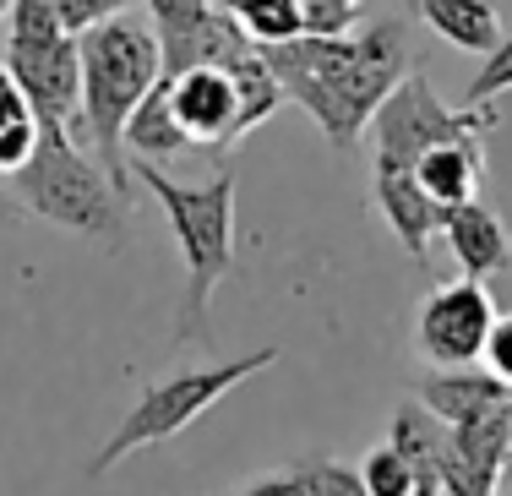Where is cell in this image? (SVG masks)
I'll return each mask as SVG.
<instances>
[{
  "label": "cell",
  "mask_w": 512,
  "mask_h": 496,
  "mask_svg": "<svg viewBox=\"0 0 512 496\" xmlns=\"http://www.w3.org/2000/svg\"><path fill=\"white\" fill-rule=\"evenodd\" d=\"M0 33V60L22 82L33 115L71 131L82 104V39L60 22L55 0H17Z\"/></svg>",
  "instance_id": "cell-6"
},
{
  "label": "cell",
  "mask_w": 512,
  "mask_h": 496,
  "mask_svg": "<svg viewBox=\"0 0 512 496\" xmlns=\"http://www.w3.org/2000/svg\"><path fill=\"white\" fill-rule=\"evenodd\" d=\"M22 213H28V208H22V202H17V191H11V180H6V175H0V224H11V219H22Z\"/></svg>",
  "instance_id": "cell-25"
},
{
  "label": "cell",
  "mask_w": 512,
  "mask_h": 496,
  "mask_svg": "<svg viewBox=\"0 0 512 496\" xmlns=\"http://www.w3.org/2000/svg\"><path fill=\"white\" fill-rule=\"evenodd\" d=\"M502 317L485 278H447L414 311V349L425 366H480L491 322Z\"/></svg>",
  "instance_id": "cell-8"
},
{
  "label": "cell",
  "mask_w": 512,
  "mask_h": 496,
  "mask_svg": "<svg viewBox=\"0 0 512 496\" xmlns=\"http://www.w3.org/2000/svg\"><path fill=\"white\" fill-rule=\"evenodd\" d=\"M453 442H458V458L469 469L474 491L480 496H496L502 486V464H507V442H512V398L491 415L469 420V426H453Z\"/></svg>",
  "instance_id": "cell-15"
},
{
  "label": "cell",
  "mask_w": 512,
  "mask_h": 496,
  "mask_svg": "<svg viewBox=\"0 0 512 496\" xmlns=\"http://www.w3.org/2000/svg\"><path fill=\"white\" fill-rule=\"evenodd\" d=\"M235 496H311V486H306V475H300V469L289 464V469H278V475L251 480V486H246V491H235Z\"/></svg>",
  "instance_id": "cell-23"
},
{
  "label": "cell",
  "mask_w": 512,
  "mask_h": 496,
  "mask_svg": "<svg viewBox=\"0 0 512 496\" xmlns=\"http://www.w3.org/2000/svg\"><path fill=\"white\" fill-rule=\"evenodd\" d=\"M414 175L420 186L431 191L436 208H458V202H474L485 186V148L480 137H453V142H436L414 159Z\"/></svg>",
  "instance_id": "cell-14"
},
{
  "label": "cell",
  "mask_w": 512,
  "mask_h": 496,
  "mask_svg": "<svg viewBox=\"0 0 512 496\" xmlns=\"http://www.w3.org/2000/svg\"><path fill=\"white\" fill-rule=\"evenodd\" d=\"M414 496H442V491H436V486H420V491H414Z\"/></svg>",
  "instance_id": "cell-28"
},
{
  "label": "cell",
  "mask_w": 512,
  "mask_h": 496,
  "mask_svg": "<svg viewBox=\"0 0 512 496\" xmlns=\"http://www.w3.org/2000/svg\"><path fill=\"white\" fill-rule=\"evenodd\" d=\"M371 197H376V213L387 219V229L398 235V246H404L414 262H425L431 235H442V208H436L431 191L420 186V175H414L409 164H376Z\"/></svg>",
  "instance_id": "cell-11"
},
{
  "label": "cell",
  "mask_w": 512,
  "mask_h": 496,
  "mask_svg": "<svg viewBox=\"0 0 512 496\" xmlns=\"http://www.w3.org/2000/svg\"><path fill=\"white\" fill-rule=\"evenodd\" d=\"M496 126L491 104H469V110H453L442 104V93L409 71L393 93L382 99V110L371 115V137H376V164H409L420 159L425 148L436 142H453V137H485Z\"/></svg>",
  "instance_id": "cell-7"
},
{
  "label": "cell",
  "mask_w": 512,
  "mask_h": 496,
  "mask_svg": "<svg viewBox=\"0 0 512 496\" xmlns=\"http://www.w3.org/2000/svg\"><path fill=\"white\" fill-rule=\"evenodd\" d=\"M502 486H512V442H507V464H502Z\"/></svg>",
  "instance_id": "cell-26"
},
{
  "label": "cell",
  "mask_w": 512,
  "mask_h": 496,
  "mask_svg": "<svg viewBox=\"0 0 512 496\" xmlns=\"http://www.w3.org/2000/svg\"><path fill=\"white\" fill-rule=\"evenodd\" d=\"M126 148L137 159H175V153H191L186 131H180L175 110H169V93H164V77L148 88V99L137 104V115L126 120Z\"/></svg>",
  "instance_id": "cell-17"
},
{
  "label": "cell",
  "mask_w": 512,
  "mask_h": 496,
  "mask_svg": "<svg viewBox=\"0 0 512 496\" xmlns=\"http://www.w3.org/2000/svg\"><path fill=\"white\" fill-rule=\"evenodd\" d=\"M414 398L447 426H469V420L502 409L512 387L502 377H491L485 366H431V377L414 382Z\"/></svg>",
  "instance_id": "cell-13"
},
{
  "label": "cell",
  "mask_w": 512,
  "mask_h": 496,
  "mask_svg": "<svg viewBox=\"0 0 512 496\" xmlns=\"http://www.w3.org/2000/svg\"><path fill=\"white\" fill-rule=\"evenodd\" d=\"M284 99L306 104L333 148H355L371 131L382 99L409 77L404 22H365L344 33H300L284 44H262Z\"/></svg>",
  "instance_id": "cell-1"
},
{
  "label": "cell",
  "mask_w": 512,
  "mask_h": 496,
  "mask_svg": "<svg viewBox=\"0 0 512 496\" xmlns=\"http://www.w3.org/2000/svg\"><path fill=\"white\" fill-rule=\"evenodd\" d=\"M22 110H33V104H28V93H22V82L11 77V66L0 60V120H11V115H22Z\"/></svg>",
  "instance_id": "cell-24"
},
{
  "label": "cell",
  "mask_w": 512,
  "mask_h": 496,
  "mask_svg": "<svg viewBox=\"0 0 512 496\" xmlns=\"http://www.w3.org/2000/svg\"><path fill=\"white\" fill-rule=\"evenodd\" d=\"M273 360H278V349L262 344V349H246V355H235V360H218V366H186V371H169V377L148 382L142 398L131 404V415L120 420V426L109 431V442L93 453L88 475H109L120 458H131V453H142V447H153V442H169V437H180V431H191L207 409L224 404L240 382L256 377V371H267Z\"/></svg>",
  "instance_id": "cell-5"
},
{
  "label": "cell",
  "mask_w": 512,
  "mask_h": 496,
  "mask_svg": "<svg viewBox=\"0 0 512 496\" xmlns=\"http://www.w3.org/2000/svg\"><path fill=\"white\" fill-rule=\"evenodd\" d=\"M164 93H169V110H175L180 131H186L191 153L197 148H235L246 131H240V93H235V77L229 66L207 60V66H186L175 77H164Z\"/></svg>",
  "instance_id": "cell-10"
},
{
  "label": "cell",
  "mask_w": 512,
  "mask_h": 496,
  "mask_svg": "<svg viewBox=\"0 0 512 496\" xmlns=\"http://www.w3.org/2000/svg\"><path fill=\"white\" fill-rule=\"evenodd\" d=\"M82 39V104L71 137L104 164V175L126 191L131 159H126V120L137 115V104L148 99V88L164 77V50L158 33L120 17H104L99 28L77 33Z\"/></svg>",
  "instance_id": "cell-2"
},
{
  "label": "cell",
  "mask_w": 512,
  "mask_h": 496,
  "mask_svg": "<svg viewBox=\"0 0 512 496\" xmlns=\"http://www.w3.org/2000/svg\"><path fill=\"white\" fill-rule=\"evenodd\" d=\"M502 93H512V28L485 50L480 71H474V82H469V104H496Z\"/></svg>",
  "instance_id": "cell-19"
},
{
  "label": "cell",
  "mask_w": 512,
  "mask_h": 496,
  "mask_svg": "<svg viewBox=\"0 0 512 496\" xmlns=\"http://www.w3.org/2000/svg\"><path fill=\"white\" fill-rule=\"evenodd\" d=\"M131 180L153 191V202L164 208V224L180 246L186 262V295H180V317H175V338L197 344L207 328V306L213 289L224 284V273L235 268V175L218 169L213 180H169L153 159H131Z\"/></svg>",
  "instance_id": "cell-3"
},
{
  "label": "cell",
  "mask_w": 512,
  "mask_h": 496,
  "mask_svg": "<svg viewBox=\"0 0 512 496\" xmlns=\"http://www.w3.org/2000/svg\"><path fill=\"white\" fill-rule=\"evenodd\" d=\"M496 496H512V486H496Z\"/></svg>",
  "instance_id": "cell-29"
},
{
  "label": "cell",
  "mask_w": 512,
  "mask_h": 496,
  "mask_svg": "<svg viewBox=\"0 0 512 496\" xmlns=\"http://www.w3.org/2000/svg\"><path fill=\"white\" fill-rule=\"evenodd\" d=\"M153 11V33L164 50V77L186 66H207V60H235L251 50V33L235 22V11L224 0H148Z\"/></svg>",
  "instance_id": "cell-9"
},
{
  "label": "cell",
  "mask_w": 512,
  "mask_h": 496,
  "mask_svg": "<svg viewBox=\"0 0 512 496\" xmlns=\"http://www.w3.org/2000/svg\"><path fill=\"white\" fill-rule=\"evenodd\" d=\"M365 6H371V0H365Z\"/></svg>",
  "instance_id": "cell-31"
},
{
  "label": "cell",
  "mask_w": 512,
  "mask_h": 496,
  "mask_svg": "<svg viewBox=\"0 0 512 496\" xmlns=\"http://www.w3.org/2000/svg\"><path fill=\"white\" fill-rule=\"evenodd\" d=\"M404 6H409V11H420V0H404Z\"/></svg>",
  "instance_id": "cell-30"
},
{
  "label": "cell",
  "mask_w": 512,
  "mask_h": 496,
  "mask_svg": "<svg viewBox=\"0 0 512 496\" xmlns=\"http://www.w3.org/2000/svg\"><path fill=\"white\" fill-rule=\"evenodd\" d=\"M414 17H420L436 39H447L453 50H469V55H485L507 33L491 0H420Z\"/></svg>",
  "instance_id": "cell-16"
},
{
  "label": "cell",
  "mask_w": 512,
  "mask_h": 496,
  "mask_svg": "<svg viewBox=\"0 0 512 496\" xmlns=\"http://www.w3.org/2000/svg\"><path fill=\"white\" fill-rule=\"evenodd\" d=\"M480 366L512 387V311H502V317L491 322V333H485V349H480Z\"/></svg>",
  "instance_id": "cell-21"
},
{
  "label": "cell",
  "mask_w": 512,
  "mask_h": 496,
  "mask_svg": "<svg viewBox=\"0 0 512 496\" xmlns=\"http://www.w3.org/2000/svg\"><path fill=\"white\" fill-rule=\"evenodd\" d=\"M355 469H360V480H365V491H371V496H414V491H420L414 464L398 453L393 442H376Z\"/></svg>",
  "instance_id": "cell-18"
},
{
  "label": "cell",
  "mask_w": 512,
  "mask_h": 496,
  "mask_svg": "<svg viewBox=\"0 0 512 496\" xmlns=\"http://www.w3.org/2000/svg\"><path fill=\"white\" fill-rule=\"evenodd\" d=\"M442 240H447V251H453L458 273H469V278H485V284H491L496 273L512 268V235L480 197L442 213Z\"/></svg>",
  "instance_id": "cell-12"
},
{
  "label": "cell",
  "mask_w": 512,
  "mask_h": 496,
  "mask_svg": "<svg viewBox=\"0 0 512 496\" xmlns=\"http://www.w3.org/2000/svg\"><path fill=\"white\" fill-rule=\"evenodd\" d=\"M6 180L28 213H39V219L71 229V235L93 240L104 251H115L131 224V197L104 175V164L66 126H44L39 153Z\"/></svg>",
  "instance_id": "cell-4"
},
{
  "label": "cell",
  "mask_w": 512,
  "mask_h": 496,
  "mask_svg": "<svg viewBox=\"0 0 512 496\" xmlns=\"http://www.w3.org/2000/svg\"><path fill=\"white\" fill-rule=\"evenodd\" d=\"M300 475H306L311 496H371L355 464H338V458H300Z\"/></svg>",
  "instance_id": "cell-20"
},
{
  "label": "cell",
  "mask_w": 512,
  "mask_h": 496,
  "mask_svg": "<svg viewBox=\"0 0 512 496\" xmlns=\"http://www.w3.org/2000/svg\"><path fill=\"white\" fill-rule=\"evenodd\" d=\"M131 0H55V11H60V22H66L71 33H88V28H99L104 17H120Z\"/></svg>",
  "instance_id": "cell-22"
},
{
  "label": "cell",
  "mask_w": 512,
  "mask_h": 496,
  "mask_svg": "<svg viewBox=\"0 0 512 496\" xmlns=\"http://www.w3.org/2000/svg\"><path fill=\"white\" fill-rule=\"evenodd\" d=\"M11 6H17V0H0V28H6V17H11Z\"/></svg>",
  "instance_id": "cell-27"
}]
</instances>
